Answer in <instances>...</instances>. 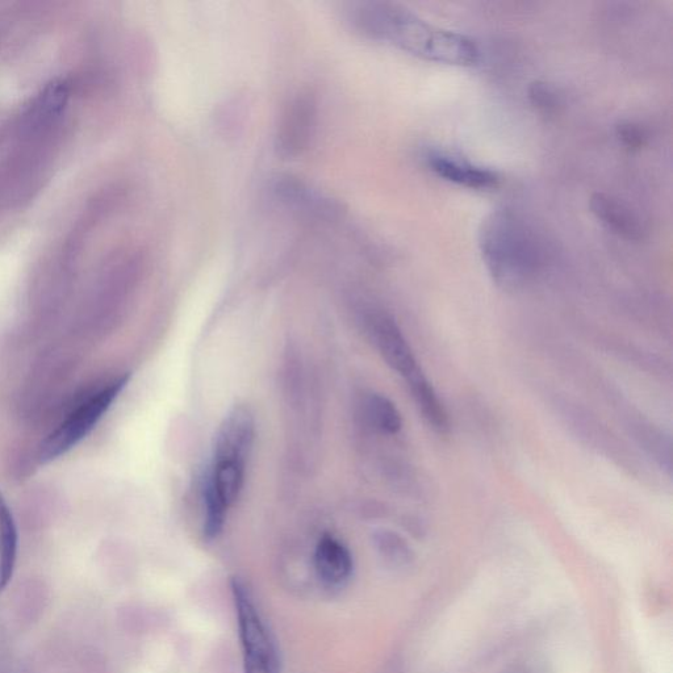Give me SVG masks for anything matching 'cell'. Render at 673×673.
I'll return each mask as SVG.
<instances>
[{"instance_id":"9a60e30c","label":"cell","mask_w":673,"mask_h":673,"mask_svg":"<svg viewBox=\"0 0 673 673\" xmlns=\"http://www.w3.org/2000/svg\"><path fill=\"white\" fill-rule=\"evenodd\" d=\"M366 412L371 424L382 433L396 434L403 428L399 409L386 396L372 394L367 397Z\"/></svg>"},{"instance_id":"2e32d148","label":"cell","mask_w":673,"mask_h":673,"mask_svg":"<svg viewBox=\"0 0 673 673\" xmlns=\"http://www.w3.org/2000/svg\"><path fill=\"white\" fill-rule=\"evenodd\" d=\"M378 549L384 558L397 566H407L412 562L413 553L408 543L400 535L392 532H382L376 537Z\"/></svg>"},{"instance_id":"8992f818","label":"cell","mask_w":673,"mask_h":673,"mask_svg":"<svg viewBox=\"0 0 673 673\" xmlns=\"http://www.w3.org/2000/svg\"><path fill=\"white\" fill-rule=\"evenodd\" d=\"M271 191L284 206L316 219L334 220L344 212L338 200L295 175H278L271 182Z\"/></svg>"},{"instance_id":"ba28073f","label":"cell","mask_w":673,"mask_h":673,"mask_svg":"<svg viewBox=\"0 0 673 673\" xmlns=\"http://www.w3.org/2000/svg\"><path fill=\"white\" fill-rule=\"evenodd\" d=\"M369 326L372 341L392 370L405 380L421 370L411 346L392 317L386 313H372Z\"/></svg>"},{"instance_id":"d6986e66","label":"cell","mask_w":673,"mask_h":673,"mask_svg":"<svg viewBox=\"0 0 673 673\" xmlns=\"http://www.w3.org/2000/svg\"><path fill=\"white\" fill-rule=\"evenodd\" d=\"M11 662L7 659L0 658V673H20L15 667H12Z\"/></svg>"},{"instance_id":"8fae6325","label":"cell","mask_w":673,"mask_h":673,"mask_svg":"<svg viewBox=\"0 0 673 673\" xmlns=\"http://www.w3.org/2000/svg\"><path fill=\"white\" fill-rule=\"evenodd\" d=\"M589 207L593 215L613 233L629 241H641L645 238L646 228L641 217L621 200L606 194L592 195Z\"/></svg>"},{"instance_id":"5bb4252c","label":"cell","mask_w":673,"mask_h":673,"mask_svg":"<svg viewBox=\"0 0 673 673\" xmlns=\"http://www.w3.org/2000/svg\"><path fill=\"white\" fill-rule=\"evenodd\" d=\"M18 554V530L6 499L0 492V592L6 589L14 575Z\"/></svg>"},{"instance_id":"52a82bcc","label":"cell","mask_w":673,"mask_h":673,"mask_svg":"<svg viewBox=\"0 0 673 673\" xmlns=\"http://www.w3.org/2000/svg\"><path fill=\"white\" fill-rule=\"evenodd\" d=\"M256 437V421L249 408H233L216 434L213 462H233L246 466Z\"/></svg>"},{"instance_id":"7c38bea8","label":"cell","mask_w":673,"mask_h":673,"mask_svg":"<svg viewBox=\"0 0 673 673\" xmlns=\"http://www.w3.org/2000/svg\"><path fill=\"white\" fill-rule=\"evenodd\" d=\"M70 99V86L64 79L50 82L41 94L32 103L25 114L24 132L37 133L45 128L52 127L54 121L60 119L68 107Z\"/></svg>"},{"instance_id":"3957f363","label":"cell","mask_w":673,"mask_h":673,"mask_svg":"<svg viewBox=\"0 0 673 673\" xmlns=\"http://www.w3.org/2000/svg\"><path fill=\"white\" fill-rule=\"evenodd\" d=\"M128 382L129 375L119 376L107 383V386L99 388L83 400L77 408H74L64 418V421L40 443L39 462L41 465L57 461L85 440L115 403Z\"/></svg>"},{"instance_id":"9c48e42d","label":"cell","mask_w":673,"mask_h":673,"mask_svg":"<svg viewBox=\"0 0 673 673\" xmlns=\"http://www.w3.org/2000/svg\"><path fill=\"white\" fill-rule=\"evenodd\" d=\"M425 161L437 177L454 183V185L471 188V190H489V188L497 187L500 182L499 175L495 171L474 165L451 154L430 150L426 154Z\"/></svg>"},{"instance_id":"ac0fdd59","label":"cell","mask_w":673,"mask_h":673,"mask_svg":"<svg viewBox=\"0 0 673 673\" xmlns=\"http://www.w3.org/2000/svg\"><path fill=\"white\" fill-rule=\"evenodd\" d=\"M616 133L622 145L631 150L641 149L649 141V133L646 129L641 124L633 123V121H624V123L618 124Z\"/></svg>"},{"instance_id":"e0dca14e","label":"cell","mask_w":673,"mask_h":673,"mask_svg":"<svg viewBox=\"0 0 673 673\" xmlns=\"http://www.w3.org/2000/svg\"><path fill=\"white\" fill-rule=\"evenodd\" d=\"M528 96L530 103L543 114H554L558 111L560 99L557 91L546 82H533L529 86Z\"/></svg>"},{"instance_id":"5b68a950","label":"cell","mask_w":673,"mask_h":673,"mask_svg":"<svg viewBox=\"0 0 673 673\" xmlns=\"http://www.w3.org/2000/svg\"><path fill=\"white\" fill-rule=\"evenodd\" d=\"M317 99L309 90H300L284 106L280 115L275 150L284 160L302 156L311 145L317 125Z\"/></svg>"},{"instance_id":"6da1fadb","label":"cell","mask_w":673,"mask_h":673,"mask_svg":"<svg viewBox=\"0 0 673 673\" xmlns=\"http://www.w3.org/2000/svg\"><path fill=\"white\" fill-rule=\"evenodd\" d=\"M348 19L363 36L386 41L422 60L465 68L480 60L478 45L470 37L436 27L397 4H353Z\"/></svg>"},{"instance_id":"277c9868","label":"cell","mask_w":673,"mask_h":673,"mask_svg":"<svg viewBox=\"0 0 673 673\" xmlns=\"http://www.w3.org/2000/svg\"><path fill=\"white\" fill-rule=\"evenodd\" d=\"M244 673H280V655L273 633L259 612L253 592L240 578L231 581Z\"/></svg>"},{"instance_id":"7a4b0ae2","label":"cell","mask_w":673,"mask_h":673,"mask_svg":"<svg viewBox=\"0 0 673 673\" xmlns=\"http://www.w3.org/2000/svg\"><path fill=\"white\" fill-rule=\"evenodd\" d=\"M479 249L489 277L504 291L524 288L542 265V245L537 234L508 209H497L483 219Z\"/></svg>"},{"instance_id":"4fadbf2b","label":"cell","mask_w":673,"mask_h":673,"mask_svg":"<svg viewBox=\"0 0 673 673\" xmlns=\"http://www.w3.org/2000/svg\"><path fill=\"white\" fill-rule=\"evenodd\" d=\"M407 382L409 391H411L413 400H415L416 407L420 411L421 416L424 417L426 424L440 434H446L450 429L449 415H447L445 405H443L440 397H438L436 390L426 378L424 372L421 370L412 375L411 378L405 380Z\"/></svg>"},{"instance_id":"30bf717a","label":"cell","mask_w":673,"mask_h":673,"mask_svg":"<svg viewBox=\"0 0 673 673\" xmlns=\"http://www.w3.org/2000/svg\"><path fill=\"white\" fill-rule=\"evenodd\" d=\"M315 570L324 587L340 589L348 584L353 575L354 560L344 543L332 535H324L317 543Z\"/></svg>"}]
</instances>
